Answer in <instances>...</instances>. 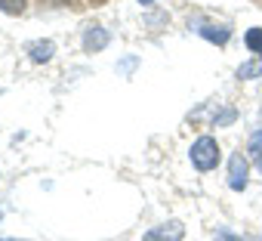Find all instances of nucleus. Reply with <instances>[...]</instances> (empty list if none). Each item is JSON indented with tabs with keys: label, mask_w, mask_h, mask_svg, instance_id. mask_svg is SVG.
I'll return each instance as SVG.
<instances>
[{
	"label": "nucleus",
	"mask_w": 262,
	"mask_h": 241,
	"mask_svg": "<svg viewBox=\"0 0 262 241\" xmlns=\"http://www.w3.org/2000/svg\"><path fill=\"white\" fill-rule=\"evenodd\" d=\"M188 158H191V164H194L201 173L216 170L219 161H222V155H219V143H216L213 136H198V139L191 143V149H188Z\"/></svg>",
	"instance_id": "nucleus-1"
},
{
	"label": "nucleus",
	"mask_w": 262,
	"mask_h": 241,
	"mask_svg": "<svg viewBox=\"0 0 262 241\" xmlns=\"http://www.w3.org/2000/svg\"><path fill=\"white\" fill-rule=\"evenodd\" d=\"M247 183H250V161L241 152H234L228 158V189L231 192H244Z\"/></svg>",
	"instance_id": "nucleus-2"
},
{
	"label": "nucleus",
	"mask_w": 262,
	"mask_h": 241,
	"mask_svg": "<svg viewBox=\"0 0 262 241\" xmlns=\"http://www.w3.org/2000/svg\"><path fill=\"white\" fill-rule=\"evenodd\" d=\"M182 238H185V226L179 219H167V223L148 229L142 241H182Z\"/></svg>",
	"instance_id": "nucleus-3"
},
{
	"label": "nucleus",
	"mask_w": 262,
	"mask_h": 241,
	"mask_svg": "<svg viewBox=\"0 0 262 241\" xmlns=\"http://www.w3.org/2000/svg\"><path fill=\"white\" fill-rule=\"evenodd\" d=\"M108 47V31L105 28H90L86 34H83V50L86 53H99V50H105Z\"/></svg>",
	"instance_id": "nucleus-4"
},
{
	"label": "nucleus",
	"mask_w": 262,
	"mask_h": 241,
	"mask_svg": "<svg viewBox=\"0 0 262 241\" xmlns=\"http://www.w3.org/2000/svg\"><path fill=\"white\" fill-rule=\"evenodd\" d=\"M198 31H201V37H207V41H213V44H219V47L231 37V31L222 28V25H201Z\"/></svg>",
	"instance_id": "nucleus-5"
},
{
	"label": "nucleus",
	"mask_w": 262,
	"mask_h": 241,
	"mask_svg": "<svg viewBox=\"0 0 262 241\" xmlns=\"http://www.w3.org/2000/svg\"><path fill=\"white\" fill-rule=\"evenodd\" d=\"M53 50H56V47H53L50 41H43V44H31V47H28V53H31L34 62H50V59H53Z\"/></svg>",
	"instance_id": "nucleus-6"
},
{
	"label": "nucleus",
	"mask_w": 262,
	"mask_h": 241,
	"mask_svg": "<svg viewBox=\"0 0 262 241\" xmlns=\"http://www.w3.org/2000/svg\"><path fill=\"white\" fill-rule=\"evenodd\" d=\"M244 44H247V50H250V53H256V56L262 59V28H247Z\"/></svg>",
	"instance_id": "nucleus-7"
},
{
	"label": "nucleus",
	"mask_w": 262,
	"mask_h": 241,
	"mask_svg": "<svg viewBox=\"0 0 262 241\" xmlns=\"http://www.w3.org/2000/svg\"><path fill=\"white\" fill-rule=\"evenodd\" d=\"M247 152H250V161L262 170V130H256L253 136H250V146H247Z\"/></svg>",
	"instance_id": "nucleus-8"
},
{
	"label": "nucleus",
	"mask_w": 262,
	"mask_h": 241,
	"mask_svg": "<svg viewBox=\"0 0 262 241\" xmlns=\"http://www.w3.org/2000/svg\"><path fill=\"white\" fill-rule=\"evenodd\" d=\"M25 10V0H0V13L7 16H19Z\"/></svg>",
	"instance_id": "nucleus-9"
},
{
	"label": "nucleus",
	"mask_w": 262,
	"mask_h": 241,
	"mask_svg": "<svg viewBox=\"0 0 262 241\" xmlns=\"http://www.w3.org/2000/svg\"><path fill=\"white\" fill-rule=\"evenodd\" d=\"M259 74H262V62H250L237 68V77H259Z\"/></svg>",
	"instance_id": "nucleus-10"
},
{
	"label": "nucleus",
	"mask_w": 262,
	"mask_h": 241,
	"mask_svg": "<svg viewBox=\"0 0 262 241\" xmlns=\"http://www.w3.org/2000/svg\"><path fill=\"white\" fill-rule=\"evenodd\" d=\"M213 235H216L219 241H247V238H237V235H231V232H225V229H216Z\"/></svg>",
	"instance_id": "nucleus-11"
},
{
	"label": "nucleus",
	"mask_w": 262,
	"mask_h": 241,
	"mask_svg": "<svg viewBox=\"0 0 262 241\" xmlns=\"http://www.w3.org/2000/svg\"><path fill=\"white\" fill-rule=\"evenodd\" d=\"M139 4H142V7H151V4H158V0H139Z\"/></svg>",
	"instance_id": "nucleus-12"
},
{
	"label": "nucleus",
	"mask_w": 262,
	"mask_h": 241,
	"mask_svg": "<svg viewBox=\"0 0 262 241\" xmlns=\"http://www.w3.org/2000/svg\"><path fill=\"white\" fill-rule=\"evenodd\" d=\"M0 219H4V213H0Z\"/></svg>",
	"instance_id": "nucleus-13"
}]
</instances>
